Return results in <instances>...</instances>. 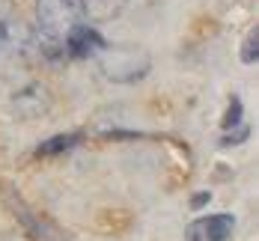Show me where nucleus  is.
Here are the masks:
<instances>
[{"label":"nucleus","instance_id":"1","mask_svg":"<svg viewBox=\"0 0 259 241\" xmlns=\"http://www.w3.org/2000/svg\"><path fill=\"white\" fill-rule=\"evenodd\" d=\"M36 21L39 36L48 48H63L69 33L83 24L78 0H36Z\"/></svg>","mask_w":259,"mask_h":241},{"label":"nucleus","instance_id":"2","mask_svg":"<svg viewBox=\"0 0 259 241\" xmlns=\"http://www.w3.org/2000/svg\"><path fill=\"white\" fill-rule=\"evenodd\" d=\"M99 66L110 80H140L149 72V57L137 48H110L104 45L99 51Z\"/></svg>","mask_w":259,"mask_h":241},{"label":"nucleus","instance_id":"3","mask_svg":"<svg viewBox=\"0 0 259 241\" xmlns=\"http://www.w3.org/2000/svg\"><path fill=\"white\" fill-rule=\"evenodd\" d=\"M235 229L233 214H206L185 229V241H227Z\"/></svg>","mask_w":259,"mask_h":241},{"label":"nucleus","instance_id":"4","mask_svg":"<svg viewBox=\"0 0 259 241\" xmlns=\"http://www.w3.org/2000/svg\"><path fill=\"white\" fill-rule=\"evenodd\" d=\"M104 48V39L93 30L90 24H78L72 33H69V39H66V45H63V51H69V57H96V54Z\"/></svg>","mask_w":259,"mask_h":241},{"label":"nucleus","instance_id":"5","mask_svg":"<svg viewBox=\"0 0 259 241\" xmlns=\"http://www.w3.org/2000/svg\"><path fill=\"white\" fill-rule=\"evenodd\" d=\"M48 102H51L48 92L39 83H30L27 89H21L15 95V113H21V116H42L48 110Z\"/></svg>","mask_w":259,"mask_h":241},{"label":"nucleus","instance_id":"6","mask_svg":"<svg viewBox=\"0 0 259 241\" xmlns=\"http://www.w3.org/2000/svg\"><path fill=\"white\" fill-rule=\"evenodd\" d=\"M125 3L128 0H78L83 18H90V21H113V18H119Z\"/></svg>","mask_w":259,"mask_h":241},{"label":"nucleus","instance_id":"7","mask_svg":"<svg viewBox=\"0 0 259 241\" xmlns=\"http://www.w3.org/2000/svg\"><path fill=\"white\" fill-rule=\"evenodd\" d=\"M78 143H80V134H57V137H51V140L39 143L36 155H39V158H51V155H60V152L75 149Z\"/></svg>","mask_w":259,"mask_h":241},{"label":"nucleus","instance_id":"8","mask_svg":"<svg viewBox=\"0 0 259 241\" xmlns=\"http://www.w3.org/2000/svg\"><path fill=\"white\" fill-rule=\"evenodd\" d=\"M259 60V30H250L247 33V39H244V45H241V63H256Z\"/></svg>","mask_w":259,"mask_h":241},{"label":"nucleus","instance_id":"9","mask_svg":"<svg viewBox=\"0 0 259 241\" xmlns=\"http://www.w3.org/2000/svg\"><path fill=\"white\" fill-rule=\"evenodd\" d=\"M238 119H241V102H238V99H233V105H230V113H227V119H224V128L235 125Z\"/></svg>","mask_w":259,"mask_h":241},{"label":"nucleus","instance_id":"10","mask_svg":"<svg viewBox=\"0 0 259 241\" xmlns=\"http://www.w3.org/2000/svg\"><path fill=\"white\" fill-rule=\"evenodd\" d=\"M208 200V194H197V197H194V200H191V203H194V209H200V206H203V203H206Z\"/></svg>","mask_w":259,"mask_h":241},{"label":"nucleus","instance_id":"11","mask_svg":"<svg viewBox=\"0 0 259 241\" xmlns=\"http://www.w3.org/2000/svg\"><path fill=\"white\" fill-rule=\"evenodd\" d=\"M0 241H33V238H27V235H18V232H15V235H6V238H0Z\"/></svg>","mask_w":259,"mask_h":241},{"label":"nucleus","instance_id":"12","mask_svg":"<svg viewBox=\"0 0 259 241\" xmlns=\"http://www.w3.org/2000/svg\"><path fill=\"white\" fill-rule=\"evenodd\" d=\"M9 3H12V0H0V9H6V6H9Z\"/></svg>","mask_w":259,"mask_h":241}]
</instances>
